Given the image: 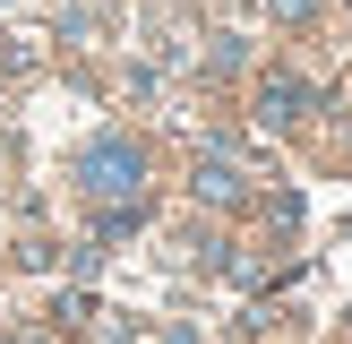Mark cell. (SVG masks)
<instances>
[{"label": "cell", "mask_w": 352, "mask_h": 344, "mask_svg": "<svg viewBox=\"0 0 352 344\" xmlns=\"http://www.w3.org/2000/svg\"><path fill=\"white\" fill-rule=\"evenodd\" d=\"M78 181L95 189V198L129 206V198H138V181H146V147H138V138H95V147L78 155Z\"/></svg>", "instance_id": "cell-1"}, {"label": "cell", "mask_w": 352, "mask_h": 344, "mask_svg": "<svg viewBox=\"0 0 352 344\" xmlns=\"http://www.w3.org/2000/svg\"><path fill=\"white\" fill-rule=\"evenodd\" d=\"M309 103H318V95H309L301 78H267V86H258V120H267V129H292Z\"/></svg>", "instance_id": "cell-2"}, {"label": "cell", "mask_w": 352, "mask_h": 344, "mask_svg": "<svg viewBox=\"0 0 352 344\" xmlns=\"http://www.w3.org/2000/svg\"><path fill=\"white\" fill-rule=\"evenodd\" d=\"M198 198H206V206H232V198H241V172L223 164V155H206V164H198Z\"/></svg>", "instance_id": "cell-3"}, {"label": "cell", "mask_w": 352, "mask_h": 344, "mask_svg": "<svg viewBox=\"0 0 352 344\" xmlns=\"http://www.w3.org/2000/svg\"><path fill=\"white\" fill-rule=\"evenodd\" d=\"M275 17H284V26H301V17H318V0H267Z\"/></svg>", "instance_id": "cell-4"}, {"label": "cell", "mask_w": 352, "mask_h": 344, "mask_svg": "<svg viewBox=\"0 0 352 344\" xmlns=\"http://www.w3.org/2000/svg\"><path fill=\"white\" fill-rule=\"evenodd\" d=\"M0 344H17V336H0Z\"/></svg>", "instance_id": "cell-5"}]
</instances>
